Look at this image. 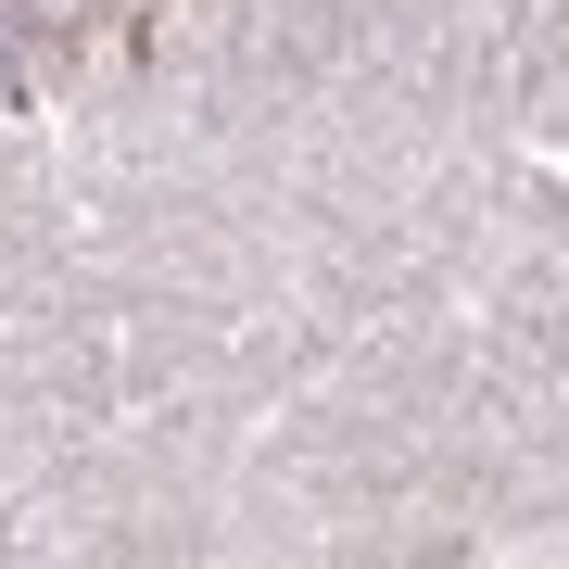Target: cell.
<instances>
[{
  "label": "cell",
  "mask_w": 569,
  "mask_h": 569,
  "mask_svg": "<svg viewBox=\"0 0 569 569\" xmlns=\"http://www.w3.org/2000/svg\"><path fill=\"white\" fill-rule=\"evenodd\" d=\"M102 13H127V0H0V39H51V51H77Z\"/></svg>",
  "instance_id": "obj_1"
}]
</instances>
